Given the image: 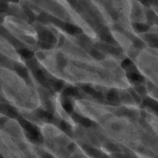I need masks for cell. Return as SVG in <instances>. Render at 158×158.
I'll return each instance as SVG.
<instances>
[{"label":"cell","instance_id":"5","mask_svg":"<svg viewBox=\"0 0 158 158\" xmlns=\"http://www.w3.org/2000/svg\"><path fill=\"white\" fill-rule=\"evenodd\" d=\"M17 72L19 73V75L23 78H28V73L26 69L21 66H18L16 69Z\"/></svg>","mask_w":158,"mask_h":158},{"label":"cell","instance_id":"4","mask_svg":"<svg viewBox=\"0 0 158 158\" xmlns=\"http://www.w3.org/2000/svg\"><path fill=\"white\" fill-rule=\"evenodd\" d=\"M20 54H21V56L22 57H23L24 58L27 59L31 58L32 55H33V54L31 51H30L29 50L25 49V48L20 49Z\"/></svg>","mask_w":158,"mask_h":158},{"label":"cell","instance_id":"3","mask_svg":"<svg viewBox=\"0 0 158 158\" xmlns=\"http://www.w3.org/2000/svg\"><path fill=\"white\" fill-rule=\"evenodd\" d=\"M35 77L36 78V79L40 81L41 83H45L46 82V77L43 73V72L40 70V69H37L35 70Z\"/></svg>","mask_w":158,"mask_h":158},{"label":"cell","instance_id":"6","mask_svg":"<svg viewBox=\"0 0 158 158\" xmlns=\"http://www.w3.org/2000/svg\"><path fill=\"white\" fill-rule=\"evenodd\" d=\"M8 8V4L6 1H0V12H4L7 10Z\"/></svg>","mask_w":158,"mask_h":158},{"label":"cell","instance_id":"1","mask_svg":"<svg viewBox=\"0 0 158 158\" xmlns=\"http://www.w3.org/2000/svg\"><path fill=\"white\" fill-rule=\"evenodd\" d=\"M155 56V62H144L141 59H138L137 64H138V68L140 71L147 77L149 83H153L154 85L158 88V54L157 49H153ZM153 96H154L155 99H158V92L150 93Z\"/></svg>","mask_w":158,"mask_h":158},{"label":"cell","instance_id":"2","mask_svg":"<svg viewBox=\"0 0 158 158\" xmlns=\"http://www.w3.org/2000/svg\"><path fill=\"white\" fill-rule=\"evenodd\" d=\"M127 78H128L131 81L136 83H141L144 81L143 77L138 75L135 72H130L127 75Z\"/></svg>","mask_w":158,"mask_h":158},{"label":"cell","instance_id":"7","mask_svg":"<svg viewBox=\"0 0 158 158\" xmlns=\"http://www.w3.org/2000/svg\"><path fill=\"white\" fill-rule=\"evenodd\" d=\"M10 1H12V2H18L19 0H9Z\"/></svg>","mask_w":158,"mask_h":158}]
</instances>
